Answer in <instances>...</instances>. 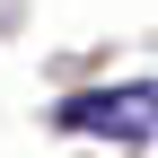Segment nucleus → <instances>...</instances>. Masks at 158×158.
<instances>
[{"label":"nucleus","mask_w":158,"mask_h":158,"mask_svg":"<svg viewBox=\"0 0 158 158\" xmlns=\"http://www.w3.org/2000/svg\"><path fill=\"white\" fill-rule=\"evenodd\" d=\"M62 132H106L114 149H141L158 132V79H123V88H88V97H62L53 114Z\"/></svg>","instance_id":"1"}]
</instances>
